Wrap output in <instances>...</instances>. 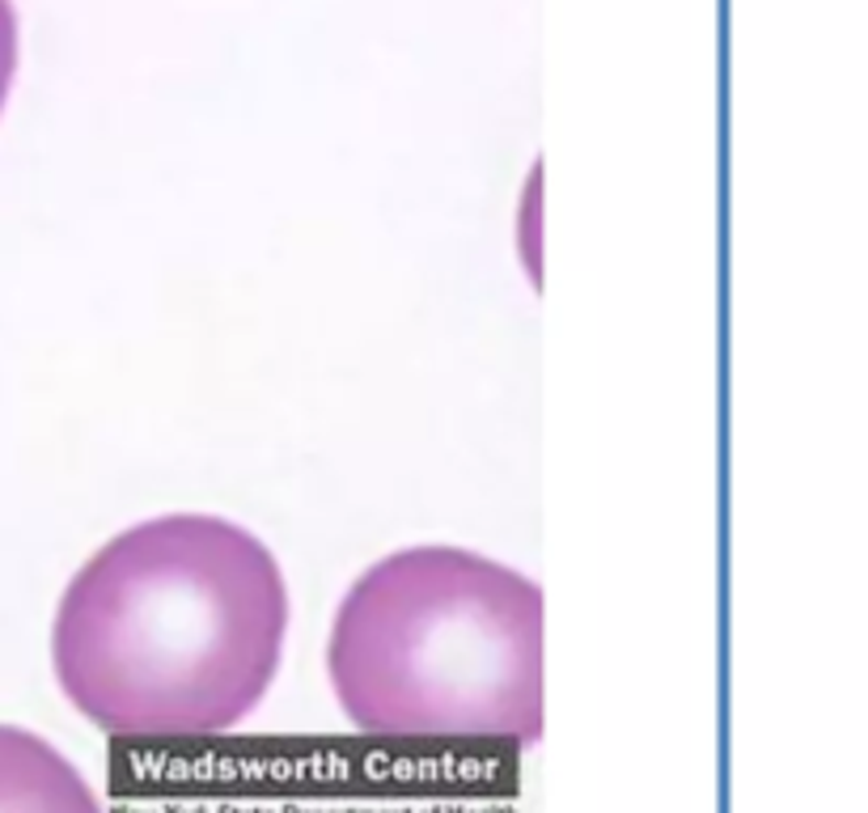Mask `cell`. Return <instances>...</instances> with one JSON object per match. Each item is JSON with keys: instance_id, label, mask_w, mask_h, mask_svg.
<instances>
[{"instance_id": "7a4b0ae2", "label": "cell", "mask_w": 868, "mask_h": 813, "mask_svg": "<svg viewBox=\"0 0 868 813\" xmlns=\"http://www.w3.org/2000/svg\"><path fill=\"white\" fill-rule=\"evenodd\" d=\"M326 674L386 741L543 737V589L462 546L386 555L335 610Z\"/></svg>"}, {"instance_id": "3957f363", "label": "cell", "mask_w": 868, "mask_h": 813, "mask_svg": "<svg viewBox=\"0 0 868 813\" xmlns=\"http://www.w3.org/2000/svg\"><path fill=\"white\" fill-rule=\"evenodd\" d=\"M0 813H107L47 737L0 725Z\"/></svg>"}, {"instance_id": "6da1fadb", "label": "cell", "mask_w": 868, "mask_h": 813, "mask_svg": "<svg viewBox=\"0 0 868 813\" xmlns=\"http://www.w3.org/2000/svg\"><path fill=\"white\" fill-rule=\"evenodd\" d=\"M289 636V585L250 530L208 513L140 521L59 597L52 665L89 725L199 741L263 704Z\"/></svg>"}, {"instance_id": "277c9868", "label": "cell", "mask_w": 868, "mask_h": 813, "mask_svg": "<svg viewBox=\"0 0 868 813\" xmlns=\"http://www.w3.org/2000/svg\"><path fill=\"white\" fill-rule=\"evenodd\" d=\"M13 77H18V13L13 0H0V110L9 102Z\"/></svg>"}]
</instances>
